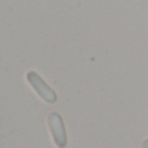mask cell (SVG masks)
Returning <instances> with one entry per match:
<instances>
[{
    "label": "cell",
    "mask_w": 148,
    "mask_h": 148,
    "mask_svg": "<svg viewBox=\"0 0 148 148\" xmlns=\"http://www.w3.org/2000/svg\"><path fill=\"white\" fill-rule=\"evenodd\" d=\"M27 82L34 87V90L36 91V94L44 100V101L53 104L57 101V95L51 87L47 84V82L42 78L36 72H27L26 74Z\"/></svg>",
    "instance_id": "6da1fadb"
},
{
    "label": "cell",
    "mask_w": 148,
    "mask_h": 148,
    "mask_svg": "<svg viewBox=\"0 0 148 148\" xmlns=\"http://www.w3.org/2000/svg\"><path fill=\"white\" fill-rule=\"evenodd\" d=\"M48 126H49V130L52 133V136H53V140L56 143V146L59 148L66 147V144H68L66 131H65L62 117L59 113L53 112L48 116Z\"/></svg>",
    "instance_id": "7a4b0ae2"
},
{
    "label": "cell",
    "mask_w": 148,
    "mask_h": 148,
    "mask_svg": "<svg viewBox=\"0 0 148 148\" xmlns=\"http://www.w3.org/2000/svg\"><path fill=\"white\" fill-rule=\"evenodd\" d=\"M143 148H148V139H146V140L143 142Z\"/></svg>",
    "instance_id": "3957f363"
}]
</instances>
